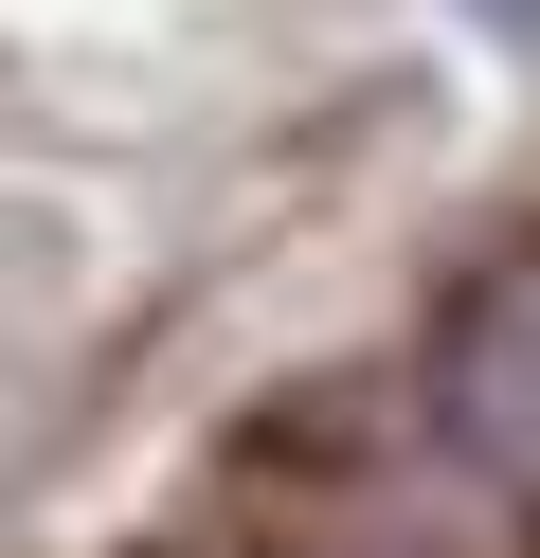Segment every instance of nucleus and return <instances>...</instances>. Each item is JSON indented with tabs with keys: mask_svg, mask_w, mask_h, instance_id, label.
Here are the masks:
<instances>
[{
	"mask_svg": "<svg viewBox=\"0 0 540 558\" xmlns=\"http://www.w3.org/2000/svg\"><path fill=\"white\" fill-rule=\"evenodd\" d=\"M451 433H468V450H487V469L540 505V289L468 306V342H451Z\"/></svg>",
	"mask_w": 540,
	"mask_h": 558,
	"instance_id": "f257e3e1",
	"label": "nucleus"
}]
</instances>
